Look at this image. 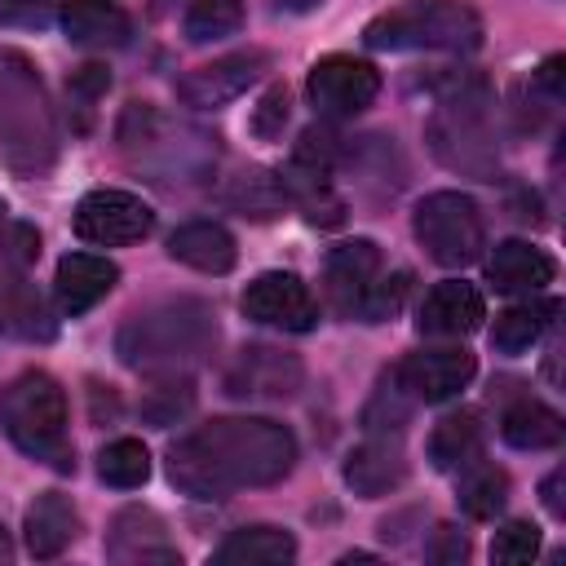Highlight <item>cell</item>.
Wrapping results in <instances>:
<instances>
[{
	"instance_id": "6da1fadb",
	"label": "cell",
	"mask_w": 566,
	"mask_h": 566,
	"mask_svg": "<svg viewBox=\"0 0 566 566\" xmlns=\"http://www.w3.org/2000/svg\"><path fill=\"white\" fill-rule=\"evenodd\" d=\"M292 464V429L265 416H221L168 447V482L195 500H230L243 486H274Z\"/></svg>"
},
{
	"instance_id": "7a4b0ae2",
	"label": "cell",
	"mask_w": 566,
	"mask_h": 566,
	"mask_svg": "<svg viewBox=\"0 0 566 566\" xmlns=\"http://www.w3.org/2000/svg\"><path fill=\"white\" fill-rule=\"evenodd\" d=\"M221 340L217 314L199 296H168L155 301L115 332V354L124 367L146 376H186L199 367Z\"/></svg>"
},
{
	"instance_id": "3957f363",
	"label": "cell",
	"mask_w": 566,
	"mask_h": 566,
	"mask_svg": "<svg viewBox=\"0 0 566 566\" xmlns=\"http://www.w3.org/2000/svg\"><path fill=\"white\" fill-rule=\"evenodd\" d=\"M429 155L473 181H495L500 177V137L491 124V93L478 75H451L438 88V106L424 124Z\"/></svg>"
},
{
	"instance_id": "277c9868",
	"label": "cell",
	"mask_w": 566,
	"mask_h": 566,
	"mask_svg": "<svg viewBox=\"0 0 566 566\" xmlns=\"http://www.w3.org/2000/svg\"><path fill=\"white\" fill-rule=\"evenodd\" d=\"M57 159V119L35 66L18 49H0V164L40 177Z\"/></svg>"
},
{
	"instance_id": "5b68a950",
	"label": "cell",
	"mask_w": 566,
	"mask_h": 566,
	"mask_svg": "<svg viewBox=\"0 0 566 566\" xmlns=\"http://www.w3.org/2000/svg\"><path fill=\"white\" fill-rule=\"evenodd\" d=\"M0 429L22 455L62 473L75 469V451L66 438V394L49 371L31 367L0 389Z\"/></svg>"
},
{
	"instance_id": "8992f818",
	"label": "cell",
	"mask_w": 566,
	"mask_h": 566,
	"mask_svg": "<svg viewBox=\"0 0 566 566\" xmlns=\"http://www.w3.org/2000/svg\"><path fill=\"white\" fill-rule=\"evenodd\" d=\"M363 40L380 53H473L482 44V18L464 0H407L371 18Z\"/></svg>"
},
{
	"instance_id": "52a82bcc",
	"label": "cell",
	"mask_w": 566,
	"mask_h": 566,
	"mask_svg": "<svg viewBox=\"0 0 566 566\" xmlns=\"http://www.w3.org/2000/svg\"><path fill=\"white\" fill-rule=\"evenodd\" d=\"M119 146L133 164L159 172V181H195L217 159V137L159 115L150 102H133L119 119Z\"/></svg>"
},
{
	"instance_id": "ba28073f",
	"label": "cell",
	"mask_w": 566,
	"mask_h": 566,
	"mask_svg": "<svg viewBox=\"0 0 566 566\" xmlns=\"http://www.w3.org/2000/svg\"><path fill=\"white\" fill-rule=\"evenodd\" d=\"M411 230H416V243L429 252V261H438L447 270H460V265L478 261L482 248H486L482 212L460 190H433V195H424L416 203Z\"/></svg>"
},
{
	"instance_id": "9c48e42d",
	"label": "cell",
	"mask_w": 566,
	"mask_h": 566,
	"mask_svg": "<svg viewBox=\"0 0 566 566\" xmlns=\"http://www.w3.org/2000/svg\"><path fill=\"white\" fill-rule=\"evenodd\" d=\"M301 385H305L301 358L279 345H243L221 376L226 398H239V402H283V398H296Z\"/></svg>"
},
{
	"instance_id": "30bf717a",
	"label": "cell",
	"mask_w": 566,
	"mask_h": 566,
	"mask_svg": "<svg viewBox=\"0 0 566 566\" xmlns=\"http://www.w3.org/2000/svg\"><path fill=\"white\" fill-rule=\"evenodd\" d=\"M305 93L314 102L318 115L327 119H354L363 115L376 93H380V71L363 57H349V53H327L310 66L305 75Z\"/></svg>"
},
{
	"instance_id": "8fae6325",
	"label": "cell",
	"mask_w": 566,
	"mask_h": 566,
	"mask_svg": "<svg viewBox=\"0 0 566 566\" xmlns=\"http://www.w3.org/2000/svg\"><path fill=\"white\" fill-rule=\"evenodd\" d=\"M155 230V212L146 199L128 195V190H115V186H97L88 190L80 203H75V234L84 243H97V248H124V243H137Z\"/></svg>"
},
{
	"instance_id": "7c38bea8",
	"label": "cell",
	"mask_w": 566,
	"mask_h": 566,
	"mask_svg": "<svg viewBox=\"0 0 566 566\" xmlns=\"http://www.w3.org/2000/svg\"><path fill=\"white\" fill-rule=\"evenodd\" d=\"M270 66V53L265 49H243V53H226V57H212L195 71H186L177 80V97L190 106V111H217L234 97H243Z\"/></svg>"
},
{
	"instance_id": "4fadbf2b",
	"label": "cell",
	"mask_w": 566,
	"mask_h": 566,
	"mask_svg": "<svg viewBox=\"0 0 566 566\" xmlns=\"http://www.w3.org/2000/svg\"><path fill=\"white\" fill-rule=\"evenodd\" d=\"M243 314L252 323L283 327V332H310L318 323L314 292L292 270H265V274H256L248 283V292H243Z\"/></svg>"
},
{
	"instance_id": "5bb4252c",
	"label": "cell",
	"mask_w": 566,
	"mask_h": 566,
	"mask_svg": "<svg viewBox=\"0 0 566 566\" xmlns=\"http://www.w3.org/2000/svg\"><path fill=\"white\" fill-rule=\"evenodd\" d=\"M106 557L115 566H177L181 553L168 539V526L155 509L146 504H128L111 517L106 531Z\"/></svg>"
},
{
	"instance_id": "9a60e30c",
	"label": "cell",
	"mask_w": 566,
	"mask_h": 566,
	"mask_svg": "<svg viewBox=\"0 0 566 566\" xmlns=\"http://www.w3.org/2000/svg\"><path fill=\"white\" fill-rule=\"evenodd\" d=\"M478 363L464 345H442V349H416L407 354L394 376L402 380V389L416 398V402H447L455 398L469 380H473Z\"/></svg>"
},
{
	"instance_id": "2e32d148",
	"label": "cell",
	"mask_w": 566,
	"mask_h": 566,
	"mask_svg": "<svg viewBox=\"0 0 566 566\" xmlns=\"http://www.w3.org/2000/svg\"><path fill=\"white\" fill-rule=\"evenodd\" d=\"M119 283V265L111 256H97V252H66L57 261V274H53V301L66 318H80L88 314L102 296H111V287Z\"/></svg>"
},
{
	"instance_id": "e0dca14e",
	"label": "cell",
	"mask_w": 566,
	"mask_h": 566,
	"mask_svg": "<svg viewBox=\"0 0 566 566\" xmlns=\"http://www.w3.org/2000/svg\"><path fill=\"white\" fill-rule=\"evenodd\" d=\"M482 318H486V301H482V292H478L473 283H464V279H447V283H438V287L420 301V318H416V327H420V336L460 340V336L478 332Z\"/></svg>"
},
{
	"instance_id": "ac0fdd59",
	"label": "cell",
	"mask_w": 566,
	"mask_h": 566,
	"mask_svg": "<svg viewBox=\"0 0 566 566\" xmlns=\"http://www.w3.org/2000/svg\"><path fill=\"white\" fill-rule=\"evenodd\" d=\"M385 274V261H380V248L371 239H349V243H336L327 252V296L340 314H358L363 296L371 292V283Z\"/></svg>"
},
{
	"instance_id": "d6986e66",
	"label": "cell",
	"mask_w": 566,
	"mask_h": 566,
	"mask_svg": "<svg viewBox=\"0 0 566 566\" xmlns=\"http://www.w3.org/2000/svg\"><path fill=\"white\" fill-rule=\"evenodd\" d=\"M345 486L363 500H376V495H389L407 482V455L398 447V438L389 433H371L363 447H354L345 455Z\"/></svg>"
},
{
	"instance_id": "ffe728a7",
	"label": "cell",
	"mask_w": 566,
	"mask_h": 566,
	"mask_svg": "<svg viewBox=\"0 0 566 566\" xmlns=\"http://www.w3.org/2000/svg\"><path fill=\"white\" fill-rule=\"evenodd\" d=\"M57 18L80 49H124L133 40V18L115 0H62Z\"/></svg>"
},
{
	"instance_id": "44dd1931",
	"label": "cell",
	"mask_w": 566,
	"mask_h": 566,
	"mask_svg": "<svg viewBox=\"0 0 566 566\" xmlns=\"http://www.w3.org/2000/svg\"><path fill=\"white\" fill-rule=\"evenodd\" d=\"M553 274H557V265H553V256L544 252V248H535V243H526V239H504V243H495V252L486 256V279H491V287L495 292H526V296H535V292H544L548 283H553Z\"/></svg>"
},
{
	"instance_id": "7402d4cb",
	"label": "cell",
	"mask_w": 566,
	"mask_h": 566,
	"mask_svg": "<svg viewBox=\"0 0 566 566\" xmlns=\"http://www.w3.org/2000/svg\"><path fill=\"white\" fill-rule=\"evenodd\" d=\"M22 531H27V553H31L35 562H53V557H62V553L75 544V535H80V513H75V504H71L62 491H44V495H35V504L27 509Z\"/></svg>"
},
{
	"instance_id": "603a6c76",
	"label": "cell",
	"mask_w": 566,
	"mask_h": 566,
	"mask_svg": "<svg viewBox=\"0 0 566 566\" xmlns=\"http://www.w3.org/2000/svg\"><path fill=\"white\" fill-rule=\"evenodd\" d=\"M0 336L22 340V345H44L57 336V318L35 283L13 279L0 287Z\"/></svg>"
},
{
	"instance_id": "cb8c5ba5",
	"label": "cell",
	"mask_w": 566,
	"mask_h": 566,
	"mask_svg": "<svg viewBox=\"0 0 566 566\" xmlns=\"http://www.w3.org/2000/svg\"><path fill=\"white\" fill-rule=\"evenodd\" d=\"M168 256L190 265V270H199V274H226L234 265L239 248H234V234L226 226H217V221H186V226L172 230Z\"/></svg>"
},
{
	"instance_id": "d4e9b609",
	"label": "cell",
	"mask_w": 566,
	"mask_h": 566,
	"mask_svg": "<svg viewBox=\"0 0 566 566\" xmlns=\"http://www.w3.org/2000/svg\"><path fill=\"white\" fill-rule=\"evenodd\" d=\"M292 557H296V539L283 526H243L212 548L217 566H287Z\"/></svg>"
},
{
	"instance_id": "484cf974",
	"label": "cell",
	"mask_w": 566,
	"mask_h": 566,
	"mask_svg": "<svg viewBox=\"0 0 566 566\" xmlns=\"http://www.w3.org/2000/svg\"><path fill=\"white\" fill-rule=\"evenodd\" d=\"M562 433H566L562 416L535 398H522L500 416V438L517 451H548L562 442Z\"/></svg>"
},
{
	"instance_id": "4316f807",
	"label": "cell",
	"mask_w": 566,
	"mask_h": 566,
	"mask_svg": "<svg viewBox=\"0 0 566 566\" xmlns=\"http://www.w3.org/2000/svg\"><path fill=\"white\" fill-rule=\"evenodd\" d=\"M478 455H482V424L473 411H455V416L433 424V433H429V464L433 469L455 473Z\"/></svg>"
},
{
	"instance_id": "83f0119b",
	"label": "cell",
	"mask_w": 566,
	"mask_h": 566,
	"mask_svg": "<svg viewBox=\"0 0 566 566\" xmlns=\"http://www.w3.org/2000/svg\"><path fill=\"white\" fill-rule=\"evenodd\" d=\"M455 473H460V482H455V500H460V509H464L469 517L491 522V517L509 504V473L495 469V464H482V455L469 460V464L455 469Z\"/></svg>"
},
{
	"instance_id": "f1b7e54d",
	"label": "cell",
	"mask_w": 566,
	"mask_h": 566,
	"mask_svg": "<svg viewBox=\"0 0 566 566\" xmlns=\"http://www.w3.org/2000/svg\"><path fill=\"white\" fill-rule=\"evenodd\" d=\"M553 314H557V301H522V305H509L504 314H495L491 345L500 354H526L548 332Z\"/></svg>"
},
{
	"instance_id": "f546056e",
	"label": "cell",
	"mask_w": 566,
	"mask_h": 566,
	"mask_svg": "<svg viewBox=\"0 0 566 566\" xmlns=\"http://www.w3.org/2000/svg\"><path fill=\"white\" fill-rule=\"evenodd\" d=\"M230 208H239L243 217L252 221H270L279 217L292 199H287V186H283V172H265V168H248L234 177V186L226 190Z\"/></svg>"
},
{
	"instance_id": "4dcf8cb0",
	"label": "cell",
	"mask_w": 566,
	"mask_h": 566,
	"mask_svg": "<svg viewBox=\"0 0 566 566\" xmlns=\"http://www.w3.org/2000/svg\"><path fill=\"white\" fill-rule=\"evenodd\" d=\"M190 44H212V40H230L243 31V4L239 0H195L186 9L181 22Z\"/></svg>"
},
{
	"instance_id": "1f68e13d",
	"label": "cell",
	"mask_w": 566,
	"mask_h": 566,
	"mask_svg": "<svg viewBox=\"0 0 566 566\" xmlns=\"http://www.w3.org/2000/svg\"><path fill=\"white\" fill-rule=\"evenodd\" d=\"M97 473H102L106 486L133 491V486H142V482L150 478V455H146V447H142L137 438H115V442L102 447Z\"/></svg>"
},
{
	"instance_id": "d6a6232c",
	"label": "cell",
	"mask_w": 566,
	"mask_h": 566,
	"mask_svg": "<svg viewBox=\"0 0 566 566\" xmlns=\"http://www.w3.org/2000/svg\"><path fill=\"white\" fill-rule=\"evenodd\" d=\"M411 411H416V398L402 389V380L389 371L385 380H380V389L371 394V402L363 407V429L367 433H398L407 420H411Z\"/></svg>"
},
{
	"instance_id": "836d02e7",
	"label": "cell",
	"mask_w": 566,
	"mask_h": 566,
	"mask_svg": "<svg viewBox=\"0 0 566 566\" xmlns=\"http://www.w3.org/2000/svg\"><path fill=\"white\" fill-rule=\"evenodd\" d=\"M35 256H40V230L27 221H4L0 226V287L13 279H27Z\"/></svg>"
},
{
	"instance_id": "e575fe53",
	"label": "cell",
	"mask_w": 566,
	"mask_h": 566,
	"mask_svg": "<svg viewBox=\"0 0 566 566\" xmlns=\"http://www.w3.org/2000/svg\"><path fill=\"white\" fill-rule=\"evenodd\" d=\"M190 407H195V389H190L186 376H164V380H159L155 389H146V398H142V416H146L155 429L177 424Z\"/></svg>"
},
{
	"instance_id": "d590c367",
	"label": "cell",
	"mask_w": 566,
	"mask_h": 566,
	"mask_svg": "<svg viewBox=\"0 0 566 566\" xmlns=\"http://www.w3.org/2000/svg\"><path fill=\"white\" fill-rule=\"evenodd\" d=\"M407 287H411V274H407V270L380 274V279L371 283V292L363 296V305H358L354 318H363V323H385V318H394V314L402 310V301H407Z\"/></svg>"
},
{
	"instance_id": "8d00e7d4",
	"label": "cell",
	"mask_w": 566,
	"mask_h": 566,
	"mask_svg": "<svg viewBox=\"0 0 566 566\" xmlns=\"http://www.w3.org/2000/svg\"><path fill=\"white\" fill-rule=\"evenodd\" d=\"M539 553V526L517 517V522H504L491 539V562H504V566H522Z\"/></svg>"
},
{
	"instance_id": "74e56055",
	"label": "cell",
	"mask_w": 566,
	"mask_h": 566,
	"mask_svg": "<svg viewBox=\"0 0 566 566\" xmlns=\"http://www.w3.org/2000/svg\"><path fill=\"white\" fill-rule=\"evenodd\" d=\"M57 9H62V0H0V22L22 27V31H40L53 22Z\"/></svg>"
},
{
	"instance_id": "f35d334b",
	"label": "cell",
	"mask_w": 566,
	"mask_h": 566,
	"mask_svg": "<svg viewBox=\"0 0 566 566\" xmlns=\"http://www.w3.org/2000/svg\"><path fill=\"white\" fill-rule=\"evenodd\" d=\"M283 124H287V88L274 84V88L256 102V111H252V128H256L261 137H279Z\"/></svg>"
},
{
	"instance_id": "ab89813d",
	"label": "cell",
	"mask_w": 566,
	"mask_h": 566,
	"mask_svg": "<svg viewBox=\"0 0 566 566\" xmlns=\"http://www.w3.org/2000/svg\"><path fill=\"white\" fill-rule=\"evenodd\" d=\"M424 557H429V562H438V566L464 562V557H469V539H464L455 526H438V535H433V544L424 548Z\"/></svg>"
},
{
	"instance_id": "60d3db41",
	"label": "cell",
	"mask_w": 566,
	"mask_h": 566,
	"mask_svg": "<svg viewBox=\"0 0 566 566\" xmlns=\"http://www.w3.org/2000/svg\"><path fill=\"white\" fill-rule=\"evenodd\" d=\"M106 84H111V75H106V66H80L75 75H71V93L75 97H84V102H97L102 93H106Z\"/></svg>"
},
{
	"instance_id": "b9f144b4",
	"label": "cell",
	"mask_w": 566,
	"mask_h": 566,
	"mask_svg": "<svg viewBox=\"0 0 566 566\" xmlns=\"http://www.w3.org/2000/svg\"><path fill=\"white\" fill-rule=\"evenodd\" d=\"M539 495H544V509H548L553 517H566V469H553V473L544 478Z\"/></svg>"
},
{
	"instance_id": "7bdbcfd3",
	"label": "cell",
	"mask_w": 566,
	"mask_h": 566,
	"mask_svg": "<svg viewBox=\"0 0 566 566\" xmlns=\"http://www.w3.org/2000/svg\"><path fill=\"white\" fill-rule=\"evenodd\" d=\"M562 57H548L539 71H535V88L539 93H548V102H562Z\"/></svg>"
},
{
	"instance_id": "ee69618b",
	"label": "cell",
	"mask_w": 566,
	"mask_h": 566,
	"mask_svg": "<svg viewBox=\"0 0 566 566\" xmlns=\"http://www.w3.org/2000/svg\"><path fill=\"white\" fill-rule=\"evenodd\" d=\"M323 0H274V9H283V13H310V9H318Z\"/></svg>"
},
{
	"instance_id": "f6af8a7d",
	"label": "cell",
	"mask_w": 566,
	"mask_h": 566,
	"mask_svg": "<svg viewBox=\"0 0 566 566\" xmlns=\"http://www.w3.org/2000/svg\"><path fill=\"white\" fill-rule=\"evenodd\" d=\"M13 557V539H9V531L0 526V562H9Z\"/></svg>"
},
{
	"instance_id": "bcb514c9",
	"label": "cell",
	"mask_w": 566,
	"mask_h": 566,
	"mask_svg": "<svg viewBox=\"0 0 566 566\" xmlns=\"http://www.w3.org/2000/svg\"><path fill=\"white\" fill-rule=\"evenodd\" d=\"M4 221H9V208H4V199H0V226H4Z\"/></svg>"
}]
</instances>
